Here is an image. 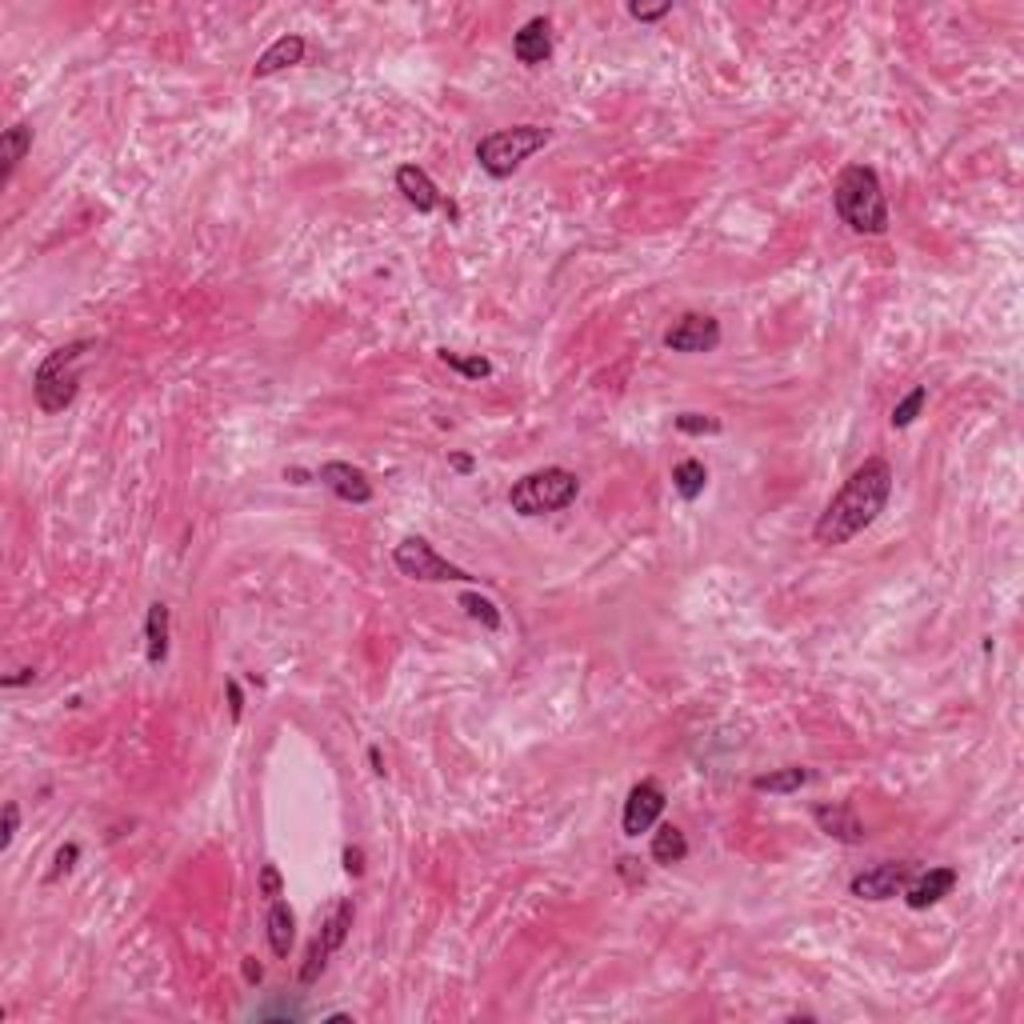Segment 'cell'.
<instances>
[{
  "label": "cell",
  "instance_id": "obj_35",
  "mask_svg": "<svg viewBox=\"0 0 1024 1024\" xmlns=\"http://www.w3.org/2000/svg\"><path fill=\"white\" fill-rule=\"evenodd\" d=\"M244 980H248V984H260V980H264V968H260L252 956H244Z\"/></svg>",
  "mask_w": 1024,
  "mask_h": 1024
},
{
  "label": "cell",
  "instance_id": "obj_33",
  "mask_svg": "<svg viewBox=\"0 0 1024 1024\" xmlns=\"http://www.w3.org/2000/svg\"><path fill=\"white\" fill-rule=\"evenodd\" d=\"M32 676H36V672H32V668H20V672H12V676H4V680H0V688H20V684H32Z\"/></svg>",
  "mask_w": 1024,
  "mask_h": 1024
},
{
  "label": "cell",
  "instance_id": "obj_17",
  "mask_svg": "<svg viewBox=\"0 0 1024 1024\" xmlns=\"http://www.w3.org/2000/svg\"><path fill=\"white\" fill-rule=\"evenodd\" d=\"M264 924H268V948H272V956H288L292 952V940H296V912L288 908V900H268V916H264Z\"/></svg>",
  "mask_w": 1024,
  "mask_h": 1024
},
{
  "label": "cell",
  "instance_id": "obj_3",
  "mask_svg": "<svg viewBox=\"0 0 1024 1024\" xmlns=\"http://www.w3.org/2000/svg\"><path fill=\"white\" fill-rule=\"evenodd\" d=\"M96 348V340H72L64 348H52L36 376H32V392H36V404L40 412H64L72 400H76V388H80V360Z\"/></svg>",
  "mask_w": 1024,
  "mask_h": 1024
},
{
  "label": "cell",
  "instance_id": "obj_13",
  "mask_svg": "<svg viewBox=\"0 0 1024 1024\" xmlns=\"http://www.w3.org/2000/svg\"><path fill=\"white\" fill-rule=\"evenodd\" d=\"M956 888V868H924L904 884V904L908 908H932Z\"/></svg>",
  "mask_w": 1024,
  "mask_h": 1024
},
{
  "label": "cell",
  "instance_id": "obj_6",
  "mask_svg": "<svg viewBox=\"0 0 1024 1024\" xmlns=\"http://www.w3.org/2000/svg\"><path fill=\"white\" fill-rule=\"evenodd\" d=\"M392 564H396L408 580H424V584H436V580H476V576H468L464 568L448 564L424 536H404V540L392 548Z\"/></svg>",
  "mask_w": 1024,
  "mask_h": 1024
},
{
  "label": "cell",
  "instance_id": "obj_16",
  "mask_svg": "<svg viewBox=\"0 0 1024 1024\" xmlns=\"http://www.w3.org/2000/svg\"><path fill=\"white\" fill-rule=\"evenodd\" d=\"M396 188H400V196H404L416 212H436V208H440V188H436L432 176H428L424 168H416V164H400V168H396Z\"/></svg>",
  "mask_w": 1024,
  "mask_h": 1024
},
{
  "label": "cell",
  "instance_id": "obj_11",
  "mask_svg": "<svg viewBox=\"0 0 1024 1024\" xmlns=\"http://www.w3.org/2000/svg\"><path fill=\"white\" fill-rule=\"evenodd\" d=\"M316 480H320L332 496H340V500H348V504H368V500H372V480H368L356 464L328 460V464H320Z\"/></svg>",
  "mask_w": 1024,
  "mask_h": 1024
},
{
  "label": "cell",
  "instance_id": "obj_7",
  "mask_svg": "<svg viewBox=\"0 0 1024 1024\" xmlns=\"http://www.w3.org/2000/svg\"><path fill=\"white\" fill-rule=\"evenodd\" d=\"M352 916H356L352 900H336V908H332V912H328V920L320 924V936H316V940H312V948H308V960H304V968H300V984H316V976L324 972L328 956L348 940Z\"/></svg>",
  "mask_w": 1024,
  "mask_h": 1024
},
{
  "label": "cell",
  "instance_id": "obj_22",
  "mask_svg": "<svg viewBox=\"0 0 1024 1024\" xmlns=\"http://www.w3.org/2000/svg\"><path fill=\"white\" fill-rule=\"evenodd\" d=\"M704 484H708V468H704V460L688 456V460H680V464L672 468V488H676L684 500H696V496L704 492Z\"/></svg>",
  "mask_w": 1024,
  "mask_h": 1024
},
{
  "label": "cell",
  "instance_id": "obj_19",
  "mask_svg": "<svg viewBox=\"0 0 1024 1024\" xmlns=\"http://www.w3.org/2000/svg\"><path fill=\"white\" fill-rule=\"evenodd\" d=\"M144 636H148V664H164L168 656V604H148V620H144Z\"/></svg>",
  "mask_w": 1024,
  "mask_h": 1024
},
{
  "label": "cell",
  "instance_id": "obj_10",
  "mask_svg": "<svg viewBox=\"0 0 1024 1024\" xmlns=\"http://www.w3.org/2000/svg\"><path fill=\"white\" fill-rule=\"evenodd\" d=\"M912 876H916V868H912V864L884 860V864H876V868H868V872L852 876L848 892H852V896H860V900H888V896L904 892V884H908Z\"/></svg>",
  "mask_w": 1024,
  "mask_h": 1024
},
{
  "label": "cell",
  "instance_id": "obj_26",
  "mask_svg": "<svg viewBox=\"0 0 1024 1024\" xmlns=\"http://www.w3.org/2000/svg\"><path fill=\"white\" fill-rule=\"evenodd\" d=\"M924 400H928V388H924V384H916V388H912V392L892 408V428H908V424L920 416Z\"/></svg>",
  "mask_w": 1024,
  "mask_h": 1024
},
{
  "label": "cell",
  "instance_id": "obj_1",
  "mask_svg": "<svg viewBox=\"0 0 1024 1024\" xmlns=\"http://www.w3.org/2000/svg\"><path fill=\"white\" fill-rule=\"evenodd\" d=\"M888 496H892V464L884 456H868L844 480V488L824 504V512L816 520V544H824V548L848 544L856 532H864L884 512Z\"/></svg>",
  "mask_w": 1024,
  "mask_h": 1024
},
{
  "label": "cell",
  "instance_id": "obj_32",
  "mask_svg": "<svg viewBox=\"0 0 1024 1024\" xmlns=\"http://www.w3.org/2000/svg\"><path fill=\"white\" fill-rule=\"evenodd\" d=\"M228 712H232V720H240V712H244V696H240L236 680H228Z\"/></svg>",
  "mask_w": 1024,
  "mask_h": 1024
},
{
  "label": "cell",
  "instance_id": "obj_15",
  "mask_svg": "<svg viewBox=\"0 0 1024 1024\" xmlns=\"http://www.w3.org/2000/svg\"><path fill=\"white\" fill-rule=\"evenodd\" d=\"M304 36H296V32H284V36H276L260 56H256V64H252V80H264V76H276V72H284L288 64H300L304 60Z\"/></svg>",
  "mask_w": 1024,
  "mask_h": 1024
},
{
  "label": "cell",
  "instance_id": "obj_30",
  "mask_svg": "<svg viewBox=\"0 0 1024 1024\" xmlns=\"http://www.w3.org/2000/svg\"><path fill=\"white\" fill-rule=\"evenodd\" d=\"M628 12H632L636 20H644V24H652V20L668 16V12H672V4H660V8H640V4H628Z\"/></svg>",
  "mask_w": 1024,
  "mask_h": 1024
},
{
  "label": "cell",
  "instance_id": "obj_20",
  "mask_svg": "<svg viewBox=\"0 0 1024 1024\" xmlns=\"http://www.w3.org/2000/svg\"><path fill=\"white\" fill-rule=\"evenodd\" d=\"M684 856H688L684 832H680L676 824H660V828L652 832V860L664 864V868H672V864H680Z\"/></svg>",
  "mask_w": 1024,
  "mask_h": 1024
},
{
  "label": "cell",
  "instance_id": "obj_25",
  "mask_svg": "<svg viewBox=\"0 0 1024 1024\" xmlns=\"http://www.w3.org/2000/svg\"><path fill=\"white\" fill-rule=\"evenodd\" d=\"M676 432H684V436H716V432H724V424H720V416H708V412H680L676 416Z\"/></svg>",
  "mask_w": 1024,
  "mask_h": 1024
},
{
  "label": "cell",
  "instance_id": "obj_34",
  "mask_svg": "<svg viewBox=\"0 0 1024 1024\" xmlns=\"http://www.w3.org/2000/svg\"><path fill=\"white\" fill-rule=\"evenodd\" d=\"M448 464H452L456 472H472V468H476V460H472L468 452H452V456H448Z\"/></svg>",
  "mask_w": 1024,
  "mask_h": 1024
},
{
  "label": "cell",
  "instance_id": "obj_9",
  "mask_svg": "<svg viewBox=\"0 0 1024 1024\" xmlns=\"http://www.w3.org/2000/svg\"><path fill=\"white\" fill-rule=\"evenodd\" d=\"M664 812V788L656 780H636L628 788V800H624V816H620V828L624 836H640L648 832Z\"/></svg>",
  "mask_w": 1024,
  "mask_h": 1024
},
{
  "label": "cell",
  "instance_id": "obj_29",
  "mask_svg": "<svg viewBox=\"0 0 1024 1024\" xmlns=\"http://www.w3.org/2000/svg\"><path fill=\"white\" fill-rule=\"evenodd\" d=\"M16 828H20V808H16V800H8V804H4V828H0V848H8V844H12Z\"/></svg>",
  "mask_w": 1024,
  "mask_h": 1024
},
{
  "label": "cell",
  "instance_id": "obj_12",
  "mask_svg": "<svg viewBox=\"0 0 1024 1024\" xmlns=\"http://www.w3.org/2000/svg\"><path fill=\"white\" fill-rule=\"evenodd\" d=\"M812 820L824 836L840 840V844H860L868 832H864V820L856 816L852 804H816L812 808Z\"/></svg>",
  "mask_w": 1024,
  "mask_h": 1024
},
{
  "label": "cell",
  "instance_id": "obj_31",
  "mask_svg": "<svg viewBox=\"0 0 1024 1024\" xmlns=\"http://www.w3.org/2000/svg\"><path fill=\"white\" fill-rule=\"evenodd\" d=\"M344 872H348V876H360V872H364V852L352 848V844L344 848Z\"/></svg>",
  "mask_w": 1024,
  "mask_h": 1024
},
{
  "label": "cell",
  "instance_id": "obj_23",
  "mask_svg": "<svg viewBox=\"0 0 1024 1024\" xmlns=\"http://www.w3.org/2000/svg\"><path fill=\"white\" fill-rule=\"evenodd\" d=\"M436 352H440V360H444L452 372H460V376H468V380L492 376V360H488V356H464V352H452V348H436Z\"/></svg>",
  "mask_w": 1024,
  "mask_h": 1024
},
{
  "label": "cell",
  "instance_id": "obj_21",
  "mask_svg": "<svg viewBox=\"0 0 1024 1024\" xmlns=\"http://www.w3.org/2000/svg\"><path fill=\"white\" fill-rule=\"evenodd\" d=\"M808 780H812V772L800 768V764H792V768H776V772L752 776V788H756V792H780V796H788V792H796V788L808 784Z\"/></svg>",
  "mask_w": 1024,
  "mask_h": 1024
},
{
  "label": "cell",
  "instance_id": "obj_28",
  "mask_svg": "<svg viewBox=\"0 0 1024 1024\" xmlns=\"http://www.w3.org/2000/svg\"><path fill=\"white\" fill-rule=\"evenodd\" d=\"M280 892H284L280 868H276V864H264V868H260V896H264V900H276Z\"/></svg>",
  "mask_w": 1024,
  "mask_h": 1024
},
{
  "label": "cell",
  "instance_id": "obj_14",
  "mask_svg": "<svg viewBox=\"0 0 1024 1024\" xmlns=\"http://www.w3.org/2000/svg\"><path fill=\"white\" fill-rule=\"evenodd\" d=\"M512 52H516V60L528 64V68L544 64V60L552 56V20H548V16H532V20L512 36Z\"/></svg>",
  "mask_w": 1024,
  "mask_h": 1024
},
{
  "label": "cell",
  "instance_id": "obj_18",
  "mask_svg": "<svg viewBox=\"0 0 1024 1024\" xmlns=\"http://www.w3.org/2000/svg\"><path fill=\"white\" fill-rule=\"evenodd\" d=\"M28 148H32V124H12V128H4V136H0V160H4V180H12V172L20 168V160L28 156Z\"/></svg>",
  "mask_w": 1024,
  "mask_h": 1024
},
{
  "label": "cell",
  "instance_id": "obj_4",
  "mask_svg": "<svg viewBox=\"0 0 1024 1024\" xmlns=\"http://www.w3.org/2000/svg\"><path fill=\"white\" fill-rule=\"evenodd\" d=\"M576 492H580L576 472H568V468H536V472L520 476L508 488V504L520 516H548V512L568 508L576 500Z\"/></svg>",
  "mask_w": 1024,
  "mask_h": 1024
},
{
  "label": "cell",
  "instance_id": "obj_37",
  "mask_svg": "<svg viewBox=\"0 0 1024 1024\" xmlns=\"http://www.w3.org/2000/svg\"><path fill=\"white\" fill-rule=\"evenodd\" d=\"M632 864H636L632 856H620V872H624L628 880H644V876H636V868H632Z\"/></svg>",
  "mask_w": 1024,
  "mask_h": 1024
},
{
  "label": "cell",
  "instance_id": "obj_38",
  "mask_svg": "<svg viewBox=\"0 0 1024 1024\" xmlns=\"http://www.w3.org/2000/svg\"><path fill=\"white\" fill-rule=\"evenodd\" d=\"M284 476H288V480H292V484H308V472H300V468H288V472H284Z\"/></svg>",
  "mask_w": 1024,
  "mask_h": 1024
},
{
  "label": "cell",
  "instance_id": "obj_8",
  "mask_svg": "<svg viewBox=\"0 0 1024 1024\" xmlns=\"http://www.w3.org/2000/svg\"><path fill=\"white\" fill-rule=\"evenodd\" d=\"M664 348L672 352H716L720 348V320L708 312H684L668 332H664Z\"/></svg>",
  "mask_w": 1024,
  "mask_h": 1024
},
{
  "label": "cell",
  "instance_id": "obj_36",
  "mask_svg": "<svg viewBox=\"0 0 1024 1024\" xmlns=\"http://www.w3.org/2000/svg\"><path fill=\"white\" fill-rule=\"evenodd\" d=\"M368 764H372V772H380V776H384V760H380V748H376V744L368 748Z\"/></svg>",
  "mask_w": 1024,
  "mask_h": 1024
},
{
  "label": "cell",
  "instance_id": "obj_2",
  "mask_svg": "<svg viewBox=\"0 0 1024 1024\" xmlns=\"http://www.w3.org/2000/svg\"><path fill=\"white\" fill-rule=\"evenodd\" d=\"M832 204H836V216H840L852 232H860V236H880V232H888V200H884V188H880L876 168H868V164H848V168L836 176Z\"/></svg>",
  "mask_w": 1024,
  "mask_h": 1024
},
{
  "label": "cell",
  "instance_id": "obj_5",
  "mask_svg": "<svg viewBox=\"0 0 1024 1024\" xmlns=\"http://www.w3.org/2000/svg\"><path fill=\"white\" fill-rule=\"evenodd\" d=\"M548 140H552V132L540 128V124H512V128L488 132V136L476 144V160H480V168H484L488 176L504 180V176H512L532 152H540Z\"/></svg>",
  "mask_w": 1024,
  "mask_h": 1024
},
{
  "label": "cell",
  "instance_id": "obj_27",
  "mask_svg": "<svg viewBox=\"0 0 1024 1024\" xmlns=\"http://www.w3.org/2000/svg\"><path fill=\"white\" fill-rule=\"evenodd\" d=\"M76 856H80V844H64V848H56V860H52V868H48V876H44V880H48V884H52V880H60V876L76 864Z\"/></svg>",
  "mask_w": 1024,
  "mask_h": 1024
},
{
  "label": "cell",
  "instance_id": "obj_24",
  "mask_svg": "<svg viewBox=\"0 0 1024 1024\" xmlns=\"http://www.w3.org/2000/svg\"><path fill=\"white\" fill-rule=\"evenodd\" d=\"M460 608L472 616V620H480L488 632H496L500 628V612H496V604L488 600V596H480L476 588H468V592H460Z\"/></svg>",
  "mask_w": 1024,
  "mask_h": 1024
}]
</instances>
